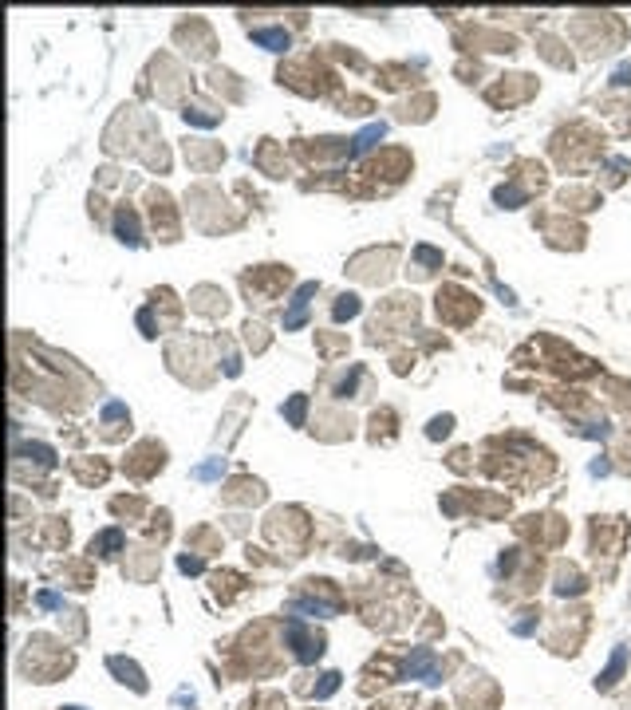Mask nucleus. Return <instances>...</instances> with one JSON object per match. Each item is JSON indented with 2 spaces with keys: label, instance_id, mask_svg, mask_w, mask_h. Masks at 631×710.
Wrapping results in <instances>:
<instances>
[{
  "label": "nucleus",
  "instance_id": "f257e3e1",
  "mask_svg": "<svg viewBox=\"0 0 631 710\" xmlns=\"http://www.w3.org/2000/svg\"><path fill=\"white\" fill-rule=\"evenodd\" d=\"M288 280H292V272L284 269V265H261V269L245 272V292L272 300V296H276L281 289H288Z\"/></svg>",
  "mask_w": 631,
  "mask_h": 710
},
{
  "label": "nucleus",
  "instance_id": "f03ea898",
  "mask_svg": "<svg viewBox=\"0 0 631 710\" xmlns=\"http://www.w3.org/2000/svg\"><path fill=\"white\" fill-rule=\"evenodd\" d=\"M434 308H438V316L446 324H466V320L478 316V296H470V292H461L450 284V289L438 292V304H434Z\"/></svg>",
  "mask_w": 631,
  "mask_h": 710
},
{
  "label": "nucleus",
  "instance_id": "7ed1b4c3",
  "mask_svg": "<svg viewBox=\"0 0 631 710\" xmlns=\"http://www.w3.org/2000/svg\"><path fill=\"white\" fill-rule=\"evenodd\" d=\"M146 205H151V225H154V233H158L162 241H178V221H174V205H170V194H162V190H151V198H146Z\"/></svg>",
  "mask_w": 631,
  "mask_h": 710
},
{
  "label": "nucleus",
  "instance_id": "20e7f679",
  "mask_svg": "<svg viewBox=\"0 0 631 710\" xmlns=\"http://www.w3.org/2000/svg\"><path fill=\"white\" fill-rule=\"evenodd\" d=\"M162 466H166V450H162L158 442H139L134 454L127 458V474H131V478H151Z\"/></svg>",
  "mask_w": 631,
  "mask_h": 710
},
{
  "label": "nucleus",
  "instance_id": "39448f33",
  "mask_svg": "<svg viewBox=\"0 0 631 710\" xmlns=\"http://www.w3.org/2000/svg\"><path fill=\"white\" fill-rule=\"evenodd\" d=\"M284 640L296 647V655H300V659H316V655L324 651V640H320V635H316V631H308V628H300V623H288V628H284Z\"/></svg>",
  "mask_w": 631,
  "mask_h": 710
},
{
  "label": "nucleus",
  "instance_id": "423d86ee",
  "mask_svg": "<svg viewBox=\"0 0 631 710\" xmlns=\"http://www.w3.org/2000/svg\"><path fill=\"white\" fill-rule=\"evenodd\" d=\"M402 671H407L411 679H422V683H442V671H438V663H434V655L426 647H414Z\"/></svg>",
  "mask_w": 631,
  "mask_h": 710
},
{
  "label": "nucleus",
  "instance_id": "0eeeda50",
  "mask_svg": "<svg viewBox=\"0 0 631 710\" xmlns=\"http://www.w3.org/2000/svg\"><path fill=\"white\" fill-rule=\"evenodd\" d=\"M186 158H190L201 174H210L213 166L225 158V151H221V146H205V142H186Z\"/></svg>",
  "mask_w": 631,
  "mask_h": 710
},
{
  "label": "nucleus",
  "instance_id": "6e6552de",
  "mask_svg": "<svg viewBox=\"0 0 631 710\" xmlns=\"http://www.w3.org/2000/svg\"><path fill=\"white\" fill-rule=\"evenodd\" d=\"M190 308L193 312H205V316H225V296H221L217 289H210V284H201V289L193 292Z\"/></svg>",
  "mask_w": 631,
  "mask_h": 710
},
{
  "label": "nucleus",
  "instance_id": "1a4fd4ad",
  "mask_svg": "<svg viewBox=\"0 0 631 710\" xmlns=\"http://www.w3.org/2000/svg\"><path fill=\"white\" fill-rule=\"evenodd\" d=\"M103 426H107V431H103V434H107V438H119V426H127V431H131V414H127V407H122V402H107V407H103Z\"/></svg>",
  "mask_w": 631,
  "mask_h": 710
},
{
  "label": "nucleus",
  "instance_id": "9d476101",
  "mask_svg": "<svg viewBox=\"0 0 631 710\" xmlns=\"http://www.w3.org/2000/svg\"><path fill=\"white\" fill-rule=\"evenodd\" d=\"M115 225H119V241H127V245H139V217H134V210L122 201L119 213H115Z\"/></svg>",
  "mask_w": 631,
  "mask_h": 710
},
{
  "label": "nucleus",
  "instance_id": "9b49d317",
  "mask_svg": "<svg viewBox=\"0 0 631 710\" xmlns=\"http://www.w3.org/2000/svg\"><path fill=\"white\" fill-rule=\"evenodd\" d=\"M229 501H261L264 497V486L261 481H249V478H241L233 481V493H225Z\"/></svg>",
  "mask_w": 631,
  "mask_h": 710
},
{
  "label": "nucleus",
  "instance_id": "f8f14e48",
  "mask_svg": "<svg viewBox=\"0 0 631 710\" xmlns=\"http://www.w3.org/2000/svg\"><path fill=\"white\" fill-rule=\"evenodd\" d=\"M119 549H122V533L119 529H107V533H99V537L91 540V552H99V557H115Z\"/></svg>",
  "mask_w": 631,
  "mask_h": 710
},
{
  "label": "nucleus",
  "instance_id": "ddd939ff",
  "mask_svg": "<svg viewBox=\"0 0 631 710\" xmlns=\"http://www.w3.org/2000/svg\"><path fill=\"white\" fill-rule=\"evenodd\" d=\"M253 40L264 44L269 51H284V48H288V32H284V28H257V32H253Z\"/></svg>",
  "mask_w": 631,
  "mask_h": 710
},
{
  "label": "nucleus",
  "instance_id": "4468645a",
  "mask_svg": "<svg viewBox=\"0 0 631 710\" xmlns=\"http://www.w3.org/2000/svg\"><path fill=\"white\" fill-rule=\"evenodd\" d=\"M233 80H237V75H233V71H213V75H210V83H213V91H225V95H229V99H245V91H241L237 87V83H233Z\"/></svg>",
  "mask_w": 631,
  "mask_h": 710
},
{
  "label": "nucleus",
  "instance_id": "2eb2a0df",
  "mask_svg": "<svg viewBox=\"0 0 631 710\" xmlns=\"http://www.w3.org/2000/svg\"><path fill=\"white\" fill-rule=\"evenodd\" d=\"M186 122H198V127H217L221 122V110H210V107H186L181 110Z\"/></svg>",
  "mask_w": 631,
  "mask_h": 710
},
{
  "label": "nucleus",
  "instance_id": "dca6fc26",
  "mask_svg": "<svg viewBox=\"0 0 631 710\" xmlns=\"http://www.w3.org/2000/svg\"><path fill=\"white\" fill-rule=\"evenodd\" d=\"M110 671H115V675H122V683H131L134 690H146V683H142V675H139V667H134V663L110 659Z\"/></svg>",
  "mask_w": 631,
  "mask_h": 710
},
{
  "label": "nucleus",
  "instance_id": "f3484780",
  "mask_svg": "<svg viewBox=\"0 0 631 710\" xmlns=\"http://www.w3.org/2000/svg\"><path fill=\"white\" fill-rule=\"evenodd\" d=\"M431 107H434V99H431V95H422L419 103H402L399 119H431Z\"/></svg>",
  "mask_w": 631,
  "mask_h": 710
},
{
  "label": "nucleus",
  "instance_id": "a211bd4d",
  "mask_svg": "<svg viewBox=\"0 0 631 710\" xmlns=\"http://www.w3.org/2000/svg\"><path fill=\"white\" fill-rule=\"evenodd\" d=\"M331 316H336V320H351V316H359V296H351V292L336 296V308H331Z\"/></svg>",
  "mask_w": 631,
  "mask_h": 710
},
{
  "label": "nucleus",
  "instance_id": "6ab92c4d",
  "mask_svg": "<svg viewBox=\"0 0 631 710\" xmlns=\"http://www.w3.org/2000/svg\"><path fill=\"white\" fill-rule=\"evenodd\" d=\"M359 379H363V367L355 363V367H351L348 375L336 383V391H331V395H336V399H351V395H355V383H359Z\"/></svg>",
  "mask_w": 631,
  "mask_h": 710
},
{
  "label": "nucleus",
  "instance_id": "aec40b11",
  "mask_svg": "<svg viewBox=\"0 0 631 710\" xmlns=\"http://www.w3.org/2000/svg\"><path fill=\"white\" fill-rule=\"evenodd\" d=\"M16 454H20V458H32L36 466H51V462H56V454H51L48 446H40V442H28V446H20Z\"/></svg>",
  "mask_w": 631,
  "mask_h": 710
},
{
  "label": "nucleus",
  "instance_id": "412c9836",
  "mask_svg": "<svg viewBox=\"0 0 631 710\" xmlns=\"http://www.w3.org/2000/svg\"><path fill=\"white\" fill-rule=\"evenodd\" d=\"M383 139V122H375V127H367L359 134V139H351V154H363L367 146H375V142Z\"/></svg>",
  "mask_w": 631,
  "mask_h": 710
},
{
  "label": "nucleus",
  "instance_id": "4be33fe9",
  "mask_svg": "<svg viewBox=\"0 0 631 710\" xmlns=\"http://www.w3.org/2000/svg\"><path fill=\"white\" fill-rule=\"evenodd\" d=\"M304 410H308V399H304V395H296V399L284 407V419H288L292 426H304Z\"/></svg>",
  "mask_w": 631,
  "mask_h": 710
},
{
  "label": "nucleus",
  "instance_id": "5701e85b",
  "mask_svg": "<svg viewBox=\"0 0 631 710\" xmlns=\"http://www.w3.org/2000/svg\"><path fill=\"white\" fill-rule=\"evenodd\" d=\"M411 257H414V265H426V272L442 265V253H438V249H426V245H419V249H414Z\"/></svg>",
  "mask_w": 631,
  "mask_h": 710
},
{
  "label": "nucleus",
  "instance_id": "b1692460",
  "mask_svg": "<svg viewBox=\"0 0 631 710\" xmlns=\"http://www.w3.org/2000/svg\"><path fill=\"white\" fill-rule=\"evenodd\" d=\"M245 340H249L253 351H264V348H269V336H264L261 324H245Z\"/></svg>",
  "mask_w": 631,
  "mask_h": 710
},
{
  "label": "nucleus",
  "instance_id": "393cba45",
  "mask_svg": "<svg viewBox=\"0 0 631 710\" xmlns=\"http://www.w3.org/2000/svg\"><path fill=\"white\" fill-rule=\"evenodd\" d=\"M221 470H225V458H213V462H205V466H198V470H193V478L210 481V478H217Z\"/></svg>",
  "mask_w": 631,
  "mask_h": 710
},
{
  "label": "nucleus",
  "instance_id": "a878e982",
  "mask_svg": "<svg viewBox=\"0 0 631 710\" xmlns=\"http://www.w3.org/2000/svg\"><path fill=\"white\" fill-rule=\"evenodd\" d=\"M450 426H454V419H450V414H442V419L431 422V431H426V434H431V438H446V434H450Z\"/></svg>",
  "mask_w": 631,
  "mask_h": 710
},
{
  "label": "nucleus",
  "instance_id": "bb28decb",
  "mask_svg": "<svg viewBox=\"0 0 631 710\" xmlns=\"http://www.w3.org/2000/svg\"><path fill=\"white\" fill-rule=\"evenodd\" d=\"M620 671H623V651L616 655V659H611V667H608V675H604V683H600V687H611V683L620 679Z\"/></svg>",
  "mask_w": 631,
  "mask_h": 710
},
{
  "label": "nucleus",
  "instance_id": "cd10ccee",
  "mask_svg": "<svg viewBox=\"0 0 631 710\" xmlns=\"http://www.w3.org/2000/svg\"><path fill=\"white\" fill-rule=\"evenodd\" d=\"M178 564H181V572H201V560L198 557H181Z\"/></svg>",
  "mask_w": 631,
  "mask_h": 710
},
{
  "label": "nucleus",
  "instance_id": "c85d7f7f",
  "mask_svg": "<svg viewBox=\"0 0 631 710\" xmlns=\"http://www.w3.org/2000/svg\"><path fill=\"white\" fill-rule=\"evenodd\" d=\"M40 604H44V608H60V596H56V592H44V596H40Z\"/></svg>",
  "mask_w": 631,
  "mask_h": 710
},
{
  "label": "nucleus",
  "instance_id": "c756f323",
  "mask_svg": "<svg viewBox=\"0 0 631 710\" xmlns=\"http://www.w3.org/2000/svg\"><path fill=\"white\" fill-rule=\"evenodd\" d=\"M68 710H79V706H68Z\"/></svg>",
  "mask_w": 631,
  "mask_h": 710
}]
</instances>
